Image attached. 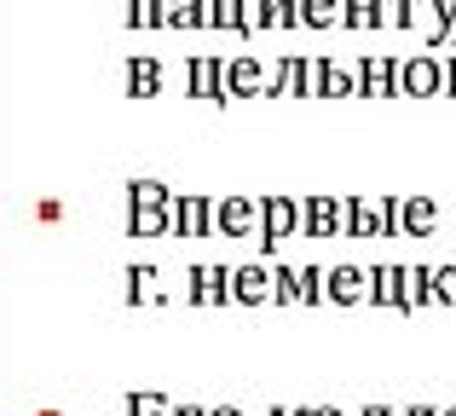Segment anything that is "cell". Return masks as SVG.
Segmentation results:
<instances>
[{
    "label": "cell",
    "instance_id": "obj_28",
    "mask_svg": "<svg viewBox=\"0 0 456 416\" xmlns=\"http://www.w3.org/2000/svg\"><path fill=\"white\" fill-rule=\"evenodd\" d=\"M301 301V266H278V306Z\"/></svg>",
    "mask_w": 456,
    "mask_h": 416
},
{
    "label": "cell",
    "instance_id": "obj_38",
    "mask_svg": "<svg viewBox=\"0 0 456 416\" xmlns=\"http://www.w3.org/2000/svg\"><path fill=\"white\" fill-rule=\"evenodd\" d=\"M445 46H451V53H456V29H451V41H445Z\"/></svg>",
    "mask_w": 456,
    "mask_h": 416
},
{
    "label": "cell",
    "instance_id": "obj_11",
    "mask_svg": "<svg viewBox=\"0 0 456 416\" xmlns=\"http://www.w3.org/2000/svg\"><path fill=\"white\" fill-rule=\"evenodd\" d=\"M330 301H335V306L370 301V272H364V266H330Z\"/></svg>",
    "mask_w": 456,
    "mask_h": 416
},
{
    "label": "cell",
    "instance_id": "obj_36",
    "mask_svg": "<svg viewBox=\"0 0 456 416\" xmlns=\"http://www.w3.org/2000/svg\"><path fill=\"white\" fill-rule=\"evenodd\" d=\"M208 416H243V411H237V405H220V411H208Z\"/></svg>",
    "mask_w": 456,
    "mask_h": 416
},
{
    "label": "cell",
    "instance_id": "obj_12",
    "mask_svg": "<svg viewBox=\"0 0 456 416\" xmlns=\"http://www.w3.org/2000/svg\"><path fill=\"white\" fill-rule=\"evenodd\" d=\"M439 208L434 197H399V237H434Z\"/></svg>",
    "mask_w": 456,
    "mask_h": 416
},
{
    "label": "cell",
    "instance_id": "obj_34",
    "mask_svg": "<svg viewBox=\"0 0 456 416\" xmlns=\"http://www.w3.org/2000/svg\"><path fill=\"white\" fill-rule=\"evenodd\" d=\"M358 416H399V411H387V405H364Z\"/></svg>",
    "mask_w": 456,
    "mask_h": 416
},
{
    "label": "cell",
    "instance_id": "obj_13",
    "mask_svg": "<svg viewBox=\"0 0 456 416\" xmlns=\"http://www.w3.org/2000/svg\"><path fill=\"white\" fill-rule=\"evenodd\" d=\"M312 93L318 99H346V93H358V81L341 64H330V58H312Z\"/></svg>",
    "mask_w": 456,
    "mask_h": 416
},
{
    "label": "cell",
    "instance_id": "obj_10",
    "mask_svg": "<svg viewBox=\"0 0 456 416\" xmlns=\"http://www.w3.org/2000/svg\"><path fill=\"white\" fill-rule=\"evenodd\" d=\"M214 197H174V237H214Z\"/></svg>",
    "mask_w": 456,
    "mask_h": 416
},
{
    "label": "cell",
    "instance_id": "obj_5",
    "mask_svg": "<svg viewBox=\"0 0 456 416\" xmlns=\"http://www.w3.org/2000/svg\"><path fill=\"white\" fill-rule=\"evenodd\" d=\"M370 306H399V313H416V301H411V266H370Z\"/></svg>",
    "mask_w": 456,
    "mask_h": 416
},
{
    "label": "cell",
    "instance_id": "obj_30",
    "mask_svg": "<svg viewBox=\"0 0 456 416\" xmlns=\"http://www.w3.org/2000/svg\"><path fill=\"white\" fill-rule=\"evenodd\" d=\"M35 220H41V225H58V220H64V203H58V197H41V203H35Z\"/></svg>",
    "mask_w": 456,
    "mask_h": 416
},
{
    "label": "cell",
    "instance_id": "obj_17",
    "mask_svg": "<svg viewBox=\"0 0 456 416\" xmlns=\"http://www.w3.org/2000/svg\"><path fill=\"white\" fill-rule=\"evenodd\" d=\"M260 29H301V0H255Z\"/></svg>",
    "mask_w": 456,
    "mask_h": 416
},
{
    "label": "cell",
    "instance_id": "obj_24",
    "mask_svg": "<svg viewBox=\"0 0 456 416\" xmlns=\"http://www.w3.org/2000/svg\"><path fill=\"white\" fill-rule=\"evenodd\" d=\"M208 23V0H167V29H202Z\"/></svg>",
    "mask_w": 456,
    "mask_h": 416
},
{
    "label": "cell",
    "instance_id": "obj_2",
    "mask_svg": "<svg viewBox=\"0 0 456 416\" xmlns=\"http://www.w3.org/2000/svg\"><path fill=\"white\" fill-rule=\"evenodd\" d=\"M232 301H237V306L278 301V272H272L266 260H248V266H232Z\"/></svg>",
    "mask_w": 456,
    "mask_h": 416
},
{
    "label": "cell",
    "instance_id": "obj_33",
    "mask_svg": "<svg viewBox=\"0 0 456 416\" xmlns=\"http://www.w3.org/2000/svg\"><path fill=\"white\" fill-rule=\"evenodd\" d=\"M301 416H341V411H335V405H306Z\"/></svg>",
    "mask_w": 456,
    "mask_h": 416
},
{
    "label": "cell",
    "instance_id": "obj_16",
    "mask_svg": "<svg viewBox=\"0 0 456 416\" xmlns=\"http://www.w3.org/2000/svg\"><path fill=\"white\" fill-rule=\"evenodd\" d=\"M127 93H134V99H156V93H162V64H156V58H127Z\"/></svg>",
    "mask_w": 456,
    "mask_h": 416
},
{
    "label": "cell",
    "instance_id": "obj_9",
    "mask_svg": "<svg viewBox=\"0 0 456 416\" xmlns=\"http://www.w3.org/2000/svg\"><path fill=\"white\" fill-rule=\"evenodd\" d=\"M399 69H404V58H358V93L364 99H393L399 93Z\"/></svg>",
    "mask_w": 456,
    "mask_h": 416
},
{
    "label": "cell",
    "instance_id": "obj_1",
    "mask_svg": "<svg viewBox=\"0 0 456 416\" xmlns=\"http://www.w3.org/2000/svg\"><path fill=\"white\" fill-rule=\"evenodd\" d=\"M295 232H301V197H260V255H278V243Z\"/></svg>",
    "mask_w": 456,
    "mask_h": 416
},
{
    "label": "cell",
    "instance_id": "obj_23",
    "mask_svg": "<svg viewBox=\"0 0 456 416\" xmlns=\"http://www.w3.org/2000/svg\"><path fill=\"white\" fill-rule=\"evenodd\" d=\"M346 12V0H301V23L306 29H335Z\"/></svg>",
    "mask_w": 456,
    "mask_h": 416
},
{
    "label": "cell",
    "instance_id": "obj_37",
    "mask_svg": "<svg viewBox=\"0 0 456 416\" xmlns=\"http://www.w3.org/2000/svg\"><path fill=\"white\" fill-rule=\"evenodd\" d=\"M272 416H301V411H289V405H272Z\"/></svg>",
    "mask_w": 456,
    "mask_h": 416
},
{
    "label": "cell",
    "instance_id": "obj_26",
    "mask_svg": "<svg viewBox=\"0 0 456 416\" xmlns=\"http://www.w3.org/2000/svg\"><path fill=\"white\" fill-rule=\"evenodd\" d=\"M127 416H174V405H167L162 394H127Z\"/></svg>",
    "mask_w": 456,
    "mask_h": 416
},
{
    "label": "cell",
    "instance_id": "obj_6",
    "mask_svg": "<svg viewBox=\"0 0 456 416\" xmlns=\"http://www.w3.org/2000/svg\"><path fill=\"white\" fill-rule=\"evenodd\" d=\"M341 232H346V214L335 197H323V192L301 197V237H341Z\"/></svg>",
    "mask_w": 456,
    "mask_h": 416
},
{
    "label": "cell",
    "instance_id": "obj_18",
    "mask_svg": "<svg viewBox=\"0 0 456 416\" xmlns=\"http://www.w3.org/2000/svg\"><path fill=\"white\" fill-rule=\"evenodd\" d=\"M127 29H167V0H127Z\"/></svg>",
    "mask_w": 456,
    "mask_h": 416
},
{
    "label": "cell",
    "instance_id": "obj_31",
    "mask_svg": "<svg viewBox=\"0 0 456 416\" xmlns=\"http://www.w3.org/2000/svg\"><path fill=\"white\" fill-rule=\"evenodd\" d=\"M439 290H445V301H456V266H439Z\"/></svg>",
    "mask_w": 456,
    "mask_h": 416
},
{
    "label": "cell",
    "instance_id": "obj_14",
    "mask_svg": "<svg viewBox=\"0 0 456 416\" xmlns=\"http://www.w3.org/2000/svg\"><path fill=\"white\" fill-rule=\"evenodd\" d=\"M208 23H214V29H237L243 41L260 35V23L248 18V0H208Z\"/></svg>",
    "mask_w": 456,
    "mask_h": 416
},
{
    "label": "cell",
    "instance_id": "obj_27",
    "mask_svg": "<svg viewBox=\"0 0 456 416\" xmlns=\"http://www.w3.org/2000/svg\"><path fill=\"white\" fill-rule=\"evenodd\" d=\"M428 12H434V41L445 46L451 29H456V0H428Z\"/></svg>",
    "mask_w": 456,
    "mask_h": 416
},
{
    "label": "cell",
    "instance_id": "obj_8",
    "mask_svg": "<svg viewBox=\"0 0 456 416\" xmlns=\"http://www.w3.org/2000/svg\"><path fill=\"white\" fill-rule=\"evenodd\" d=\"M185 93L191 99H232V87H225V58H191L185 64Z\"/></svg>",
    "mask_w": 456,
    "mask_h": 416
},
{
    "label": "cell",
    "instance_id": "obj_25",
    "mask_svg": "<svg viewBox=\"0 0 456 416\" xmlns=\"http://www.w3.org/2000/svg\"><path fill=\"white\" fill-rule=\"evenodd\" d=\"M411 301L416 306L445 301V290H439V266H411Z\"/></svg>",
    "mask_w": 456,
    "mask_h": 416
},
{
    "label": "cell",
    "instance_id": "obj_32",
    "mask_svg": "<svg viewBox=\"0 0 456 416\" xmlns=\"http://www.w3.org/2000/svg\"><path fill=\"white\" fill-rule=\"evenodd\" d=\"M399 416H445V411H434V405H411V411H399Z\"/></svg>",
    "mask_w": 456,
    "mask_h": 416
},
{
    "label": "cell",
    "instance_id": "obj_22",
    "mask_svg": "<svg viewBox=\"0 0 456 416\" xmlns=\"http://www.w3.org/2000/svg\"><path fill=\"white\" fill-rule=\"evenodd\" d=\"M225 87H232L237 99L260 93V64H255V58H232V64H225Z\"/></svg>",
    "mask_w": 456,
    "mask_h": 416
},
{
    "label": "cell",
    "instance_id": "obj_21",
    "mask_svg": "<svg viewBox=\"0 0 456 416\" xmlns=\"http://www.w3.org/2000/svg\"><path fill=\"white\" fill-rule=\"evenodd\" d=\"M122 278H127V301H145V306H156V301H162V290H156V266H127L122 272Z\"/></svg>",
    "mask_w": 456,
    "mask_h": 416
},
{
    "label": "cell",
    "instance_id": "obj_7",
    "mask_svg": "<svg viewBox=\"0 0 456 416\" xmlns=\"http://www.w3.org/2000/svg\"><path fill=\"white\" fill-rule=\"evenodd\" d=\"M248 232H260V197H220L214 237H248Z\"/></svg>",
    "mask_w": 456,
    "mask_h": 416
},
{
    "label": "cell",
    "instance_id": "obj_3",
    "mask_svg": "<svg viewBox=\"0 0 456 416\" xmlns=\"http://www.w3.org/2000/svg\"><path fill=\"white\" fill-rule=\"evenodd\" d=\"M185 301L191 306H232V266H208V260H202V266H191L185 272Z\"/></svg>",
    "mask_w": 456,
    "mask_h": 416
},
{
    "label": "cell",
    "instance_id": "obj_19",
    "mask_svg": "<svg viewBox=\"0 0 456 416\" xmlns=\"http://www.w3.org/2000/svg\"><path fill=\"white\" fill-rule=\"evenodd\" d=\"M174 232V214L162 208H127V237H167Z\"/></svg>",
    "mask_w": 456,
    "mask_h": 416
},
{
    "label": "cell",
    "instance_id": "obj_29",
    "mask_svg": "<svg viewBox=\"0 0 456 416\" xmlns=\"http://www.w3.org/2000/svg\"><path fill=\"white\" fill-rule=\"evenodd\" d=\"M387 6H393V23H399V29H416V18H422L428 0H387Z\"/></svg>",
    "mask_w": 456,
    "mask_h": 416
},
{
    "label": "cell",
    "instance_id": "obj_15",
    "mask_svg": "<svg viewBox=\"0 0 456 416\" xmlns=\"http://www.w3.org/2000/svg\"><path fill=\"white\" fill-rule=\"evenodd\" d=\"M381 23H393V6H387V0H346L341 29H381Z\"/></svg>",
    "mask_w": 456,
    "mask_h": 416
},
{
    "label": "cell",
    "instance_id": "obj_39",
    "mask_svg": "<svg viewBox=\"0 0 456 416\" xmlns=\"http://www.w3.org/2000/svg\"><path fill=\"white\" fill-rule=\"evenodd\" d=\"M445 416H456V405H451V411H445Z\"/></svg>",
    "mask_w": 456,
    "mask_h": 416
},
{
    "label": "cell",
    "instance_id": "obj_20",
    "mask_svg": "<svg viewBox=\"0 0 456 416\" xmlns=\"http://www.w3.org/2000/svg\"><path fill=\"white\" fill-rule=\"evenodd\" d=\"M127 208H174V192L162 180H134L127 185Z\"/></svg>",
    "mask_w": 456,
    "mask_h": 416
},
{
    "label": "cell",
    "instance_id": "obj_35",
    "mask_svg": "<svg viewBox=\"0 0 456 416\" xmlns=\"http://www.w3.org/2000/svg\"><path fill=\"white\" fill-rule=\"evenodd\" d=\"M174 416H208L202 405H174Z\"/></svg>",
    "mask_w": 456,
    "mask_h": 416
},
{
    "label": "cell",
    "instance_id": "obj_4",
    "mask_svg": "<svg viewBox=\"0 0 456 416\" xmlns=\"http://www.w3.org/2000/svg\"><path fill=\"white\" fill-rule=\"evenodd\" d=\"M399 93H404V99H434V93H445V58H428V53L404 58Z\"/></svg>",
    "mask_w": 456,
    "mask_h": 416
}]
</instances>
